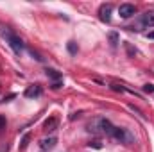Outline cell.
<instances>
[{
    "label": "cell",
    "mask_w": 154,
    "mask_h": 152,
    "mask_svg": "<svg viewBox=\"0 0 154 152\" xmlns=\"http://www.w3.org/2000/svg\"><path fill=\"white\" fill-rule=\"evenodd\" d=\"M88 131L93 132V134H104V136H109V138H111L113 132H115V125H113L108 118L99 116V118H95L93 122H90Z\"/></svg>",
    "instance_id": "1"
},
{
    "label": "cell",
    "mask_w": 154,
    "mask_h": 152,
    "mask_svg": "<svg viewBox=\"0 0 154 152\" xmlns=\"http://www.w3.org/2000/svg\"><path fill=\"white\" fill-rule=\"evenodd\" d=\"M111 138H115L116 141H120V143H124V145H133V143H136L134 134H133L129 129H125V127H115V132H113Z\"/></svg>",
    "instance_id": "2"
},
{
    "label": "cell",
    "mask_w": 154,
    "mask_h": 152,
    "mask_svg": "<svg viewBox=\"0 0 154 152\" xmlns=\"http://www.w3.org/2000/svg\"><path fill=\"white\" fill-rule=\"evenodd\" d=\"M2 36L5 38V41L9 43V47L13 48V52H14L16 56L22 54V50L25 48V45H23V41L18 38L16 34H13V32H9V31H2Z\"/></svg>",
    "instance_id": "3"
},
{
    "label": "cell",
    "mask_w": 154,
    "mask_h": 152,
    "mask_svg": "<svg viewBox=\"0 0 154 152\" xmlns=\"http://www.w3.org/2000/svg\"><path fill=\"white\" fill-rule=\"evenodd\" d=\"M111 11H113V5H111V4H102L100 9H99V18H100V22L109 23V22H111Z\"/></svg>",
    "instance_id": "4"
},
{
    "label": "cell",
    "mask_w": 154,
    "mask_h": 152,
    "mask_svg": "<svg viewBox=\"0 0 154 152\" xmlns=\"http://www.w3.org/2000/svg\"><path fill=\"white\" fill-rule=\"evenodd\" d=\"M134 13H136V7H134L133 4H122V5L118 7V14H120V18H124V20L131 18Z\"/></svg>",
    "instance_id": "5"
},
{
    "label": "cell",
    "mask_w": 154,
    "mask_h": 152,
    "mask_svg": "<svg viewBox=\"0 0 154 152\" xmlns=\"http://www.w3.org/2000/svg\"><path fill=\"white\" fill-rule=\"evenodd\" d=\"M41 93H43V88L39 84H31V86H27V90H25L23 95L27 99H38V97H41Z\"/></svg>",
    "instance_id": "6"
},
{
    "label": "cell",
    "mask_w": 154,
    "mask_h": 152,
    "mask_svg": "<svg viewBox=\"0 0 154 152\" xmlns=\"http://www.w3.org/2000/svg\"><path fill=\"white\" fill-rule=\"evenodd\" d=\"M56 143H57V138L50 136V138H43L39 141V147H41V150H50V149L56 147Z\"/></svg>",
    "instance_id": "7"
},
{
    "label": "cell",
    "mask_w": 154,
    "mask_h": 152,
    "mask_svg": "<svg viewBox=\"0 0 154 152\" xmlns=\"http://www.w3.org/2000/svg\"><path fill=\"white\" fill-rule=\"evenodd\" d=\"M43 129H45L47 132H54V131L57 129V118H56V116L47 118V120H45V123H43Z\"/></svg>",
    "instance_id": "8"
},
{
    "label": "cell",
    "mask_w": 154,
    "mask_h": 152,
    "mask_svg": "<svg viewBox=\"0 0 154 152\" xmlns=\"http://www.w3.org/2000/svg\"><path fill=\"white\" fill-rule=\"evenodd\" d=\"M142 25L143 27H154V11H147L142 14Z\"/></svg>",
    "instance_id": "9"
},
{
    "label": "cell",
    "mask_w": 154,
    "mask_h": 152,
    "mask_svg": "<svg viewBox=\"0 0 154 152\" xmlns=\"http://www.w3.org/2000/svg\"><path fill=\"white\" fill-rule=\"evenodd\" d=\"M45 74H47V77H48V79H52L54 82L61 81V74H59L57 70H54V68H47V70H45Z\"/></svg>",
    "instance_id": "10"
},
{
    "label": "cell",
    "mask_w": 154,
    "mask_h": 152,
    "mask_svg": "<svg viewBox=\"0 0 154 152\" xmlns=\"http://www.w3.org/2000/svg\"><path fill=\"white\" fill-rule=\"evenodd\" d=\"M29 141H31V134H23V138L20 141V150H25L27 145H29Z\"/></svg>",
    "instance_id": "11"
},
{
    "label": "cell",
    "mask_w": 154,
    "mask_h": 152,
    "mask_svg": "<svg viewBox=\"0 0 154 152\" xmlns=\"http://www.w3.org/2000/svg\"><path fill=\"white\" fill-rule=\"evenodd\" d=\"M66 48H68V52H70L72 56H75L77 50H79V47H77L75 41H68V43H66Z\"/></svg>",
    "instance_id": "12"
},
{
    "label": "cell",
    "mask_w": 154,
    "mask_h": 152,
    "mask_svg": "<svg viewBox=\"0 0 154 152\" xmlns=\"http://www.w3.org/2000/svg\"><path fill=\"white\" fill-rule=\"evenodd\" d=\"M108 38H109V41H111V47H116V45L120 43V38H118V34H116V32H109V36H108Z\"/></svg>",
    "instance_id": "13"
},
{
    "label": "cell",
    "mask_w": 154,
    "mask_h": 152,
    "mask_svg": "<svg viewBox=\"0 0 154 152\" xmlns=\"http://www.w3.org/2000/svg\"><path fill=\"white\" fill-rule=\"evenodd\" d=\"M111 90L113 91H120V93H124V91H129L127 88H124L122 84H111Z\"/></svg>",
    "instance_id": "14"
},
{
    "label": "cell",
    "mask_w": 154,
    "mask_h": 152,
    "mask_svg": "<svg viewBox=\"0 0 154 152\" xmlns=\"http://www.w3.org/2000/svg\"><path fill=\"white\" fill-rule=\"evenodd\" d=\"M5 127H7V120H5V116L0 114V134L5 131Z\"/></svg>",
    "instance_id": "15"
},
{
    "label": "cell",
    "mask_w": 154,
    "mask_h": 152,
    "mask_svg": "<svg viewBox=\"0 0 154 152\" xmlns=\"http://www.w3.org/2000/svg\"><path fill=\"white\" fill-rule=\"evenodd\" d=\"M143 91H145V93H154V84H151V82L145 84V86H143Z\"/></svg>",
    "instance_id": "16"
},
{
    "label": "cell",
    "mask_w": 154,
    "mask_h": 152,
    "mask_svg": "<svg viewBox=\"0 0 154 152\" xmlns=\"http://www.w3.org/2000/svg\"><path fill=\"white\" fill-rule=\"evenodd\" d=\"M61 86H63V82H61V81H57V82H54V84H52V88H54V90H59Z\"/></svg>",
    "instance_id": "17"
},
{
    "label": "cell",
    "mask_w": 154,
    "mask_h": 152,
    "mask_svg": "<svg viewBox=\"0 0 154 152\" xmlns=\"http://www.w3.org/2000/svg\"><path fill=\"white\" fill-rule=\"evenodd\" d=\"M9 150V143H4L2 147H0V152H7Z\"/></svg>",
    "instance_id": "18"
},
{
    "label": "cell",
    "mask_w": 154,
    "mask_h": 152,
    "mask_svg": "<svg viewBox=\"0 0 154 152\" xmlns=\"http://www.w3.org/2000/svg\"><path fill=\"white\" fill-rule=\"evenodd\" d=\"M90 147H95V149H100V147H102V145H100V143H99V141H93V143H90Z\"/></svg>",
    "instance_id": "19"
},
{
    "label": "cell",
    "mask_w": 154,
    "mask_h": 152,
    "mask_svg": "<svg viewBox=\"0 0 154 152\" xmlns=\"http://www.w3.org/2000/svg\"><path fill=\"white\" fill-rule=\"evenodd\" d=\"M147 38H149V39H154V31H152V32H147Z\"/></svg>",
    "instance_id": "20"
}]
</instances>
